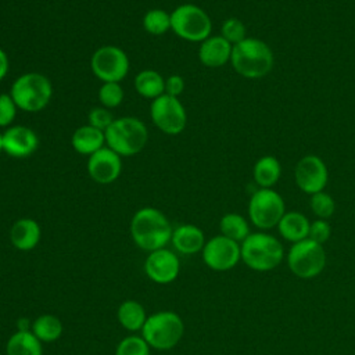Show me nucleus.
<instances>
[{"label": "nucleus", "mask_w": 355, "mask_h": 355, "mask_svg": "<svg viewBox=\"0 0 355 355\" xmlns=\"http://www.w3.org/2000/svg\"><path fill=\"white\" fill-rule=\"evenodd\" d=\"M172 232L168 218L153 207L140 208L130 220V234L135 244L148 252L165 248L172 239Z\"/></svg>", "instance_id": "nucleus-1"}, {"label": "nucleus", "mask_w": 355, "mask_h": 355, "mask_svg": "<svg viewBox=\"0 0 355 355\" xmlns=\"http://www.w3.org/2000/svg\"><path fill=\"white\" fill-rule=\"evenodd\" d=\"M230 64L240 76L261 79L273 69L275 57L272 49L263 40L247 36L233 46Z\"/></svg>", "instance_id": "nucleus-2"}, {"label": "nucleus", "mask_w": 355, "mask_h": 355, "mask_svg": "<svg viewBox=\"0 0 355 355\" xmlns=\"http://www.w3.org/2000/svg\"><path fill=\"white\" fill-rule=\"evenodd\" d=\"M241 261L255 272H269L277 268L284 258L283 244L263 230L250 233L241 243Z\"/></svg>", "instance_id": "nucleus-3"}, {"label": "nucleus", "mask_w": 355, "mask_h": 355, "mask_svg": "<svg viewBox=\"0 0 355 355\" xmlns=\"http://www.w3.org/2000/svg\"><path fill=\"white\" fill-rule=\"evenodd\" d=\"M105 146L121 157L139 154L147 144L148 130L146 125L135 116L116 118L104 132Z\"/></svg>", "instance_id": "nucleus-4"}, {"label": "nucleus", "mask_w": 355, "mask_h": 355, "mask_svg": "<svg viewBox=\"0 0 355 355\" xmlns=\"http://www.w3.org/2000/svg\"><path fill=\"white\" fill-rule=\"evenodd\" d=\"M10 96L15 101L18 110L37 112L49 105L53 96V86L46 75L26 72L14 80L10 89Z\"/></svg>", "instance_id": "nucleus-5"}, {"label": "nucleus", "mask_w": 355, "mask_h": 355, "mask_svg": "<svg viewBox=\"0 0 355 355\" xmlns=\"http://www.w3.org/2000/svg\"><path fill=\"white\" fill-rule=\"evenodd\" d=\"M184 333L182 318L172 311H159L147 316L141 329V337L150 348L168 351L178 345Z\"/></svg>", "instance_id": "nucleus-6"}, {"label": "nucleus", "mask_w": 355, "mask_h": 355, "mask_svg": "<svg viewBox=\"0 0 355 355\" xmlns=\"http://www.w3.org/2000/svg\"><path fill=\"white\" fill-rule=\"evenodd\" d=\"M171 29L183 40L201 43L211 36L209 15L196 4H182L171 14Z\"/></svg>", "instance_id": "nucleus-7"}, {"label": "nucleus", "mask_w": 355, "mask_h": 355, "mask_svg": "<svg viewBox=\"0 0 355 355\" xmlns=\"http://www.w3.org/2000/svg\"><path fill=\"white\" fill-rule=\"evenodd\" d=\"M287 265L291 273L300 279H313L326 266V251L322 244L305 239L291 244L287 254Z\"/></svg>", "instance_id": "nucleus-8"}, {"label": "nucleus", "mask_w": 355, "mask_h": 355, "mask_svg": "<svg viewBox=\"0 0 355 355\" xmlns=\"http://www.w3.org/2000/svg\"><path fill=\"white\" fill-rule=\"evenodd\" d=\"M284 212V200L273 189H258L250 197L248 218L259 230L266 232L276 227Z\"/></svg>", "instance_id": "nucleus-9"}, {"label": "nucleus", "mask_w": 355, "mask_h": 355, "mask_svg": "<svg viewBox=\"0 0 355 355\" xmlns=\"http://www.w3.org/2000/svg\"><path fill=\"white\" fill-rule=\"evenodd\" d=\"M94 76L104 82H121L129 72V58L126 53L112 44L98 47L90 60Z\"/></svg>", "instance_id": "nucleus-10"}, {"label": "nucleus", "mask_w": 355, "mask_h": 355, "mask_svg": "<svg viewBox=\"0 0 355 355\" xmlns=\"http://www.w3.org/2000/svg\"><path fill=\"white\" fill-rule=\"evenodd\" d=\"M150 115L154 125L166 135H179L186 128V110L178 97L165 93L157 97L150 105Z\"/></svg>", "instance_id": "nucleus-11"}, {"label": "nucleus", "mask_w": 355, "mask_h": 355, "mask_svg": "<svg viewBox=\"0 0 355 355\" xmlns=\"http://www.w3.org/2000/svg\"><path fill=\"white\" fill-rule=\"evenodd\" d=\"M201 255L204 263L209 269L226 272L233 269L241 261L240 243L218 234L205 241Z\"/></svg>", "instance_id": "nucleus-12"}, {"label": "nucleus", "mask_w": 355, "mask_h": 355, "mask_svg": "<svg viewBox=\"0 0 355 355\" xmlns=\"http://www.w3.org/2000/svg\"><path fill=\"white\" fill-rule=\"evenodd\" d=\"M294 182L305 194L312 196L323 191L329 182V169L324 161L315 154L304 155L295 164Z\"/></svg>", "instance_id": "nucleus-13"}, {"label": "nucleus", "mask_w": 355, "mask_h": 355, "mask_svg": "<svg viewBox=\"0 0 355 355\" xmlns=\"http://www.w3.org/2000/svg\"><path fill=\"white\" fill-rule=\"evenodd\" d=\"M144 272L154 283L169 284L179 276L180 262L175 252L168 248H159L147 255Z\"/></svg>", "instance_id": "nucleus-14"}, {"label": "nucleus", "mask_w": 355, "mask_h": 355, "mask_svg": "<svg viewBox=\"0 0 355 355\" xmlns=\"http://www.w3.org/2000/svg\"><path fill=\"white\" fill-rule=\"evenodd\" d=\"M121 171V155L107 146L92 154L87 159V172L96 183L110 184L118 179Z\"/></svg>", "instance_id": "nucleus-15"}, {"label": "nucleus", "mask_w": 355, "mask_h": 355, "mask_svg": "<svg viewBox=\"0 0 355 355\" xmlns=\"http://www.w3.org/2000/svg\"><path fill=\"white\" fill-rule=\"evenodd\" d=\"M39 146L37 135L28 126L14 125L1 133L3 151L10 157L24 158L36 151Z\"/></svg>", "instance_id": "nucleus-16"}, {"label": "nucleus", "mask_w": 355, "mask_h": 355, "mask_svg": "<svg viewBox=\"0 0 355 355\" xmlns=\"http://www.w3.org/2000/svg\"><path fill=\"white\" fill-rule=\"evenodd\" d=\"M233 46L220 35L209 36L200 43L198 58L208 68H219L230 62Z\"/></svg>", "instance_id": "nucleus-17"}, {"label": "nucleus", "mask_w": 355, "mask_h": 355, "mask_svg": "<svg viewBox=\"0 0 355 355\" xmlns=\"http://www.w3.org/2000/svg\"><path fill=\"white\" fill-rule=\"evenodd\" d=\"M172 245L173 248L184 255H191L202 251L205 244L204 232L191 223H184L173 229L172 232Z\"/></svg>", "instance_id": "nucleus-18"}, {"label": "nucleus", "mask_w": 355, "mask_h": 355, "mask_svg": "<svg viewBox=\"0 0 355 355\" xmlns=\"http://www.w3.org/2000/svg\"><path fill=\"white\" fill-rule=\"evenodd\" d=\"M42 237L39 223L31 218H21L15 220L10 229L11 244L19 251L33 250Z\"/></svg>", "instance_id": "nucleus-19"}, {"label": "nucleus", "mask_w": 355, "mask_h": 355, "mask_svg": "<svg viewBox=\"0 0 355 355\" xmlns=\"http://www.w3.org/2000/svg\"><path fill=\"white\" fill-rule=\"evenodd\" d=\"M309 219L298 211H286L277 223L279 234L291 244L308 239L309 234Z\"/></svg>", "instance_id": "nucleus-20"}, {"label": "nucleus", "mask_w": 355, "mask_h": 355, "mask_svg": "<svg viewBox=\"0 0 355 355\" xmlns=\"http://www.w3.org/2000/svg\"><path fill=\"white\" fill-rule=\"evenodd\" d=\"M71 144L76 153L90 157L105 146V135L103 130L87 123L73 132Z\"/></svg>", "instance_id": "nucleus-21"}, {"label": "nucleus", "mask_w": 355, "mask_h": 355, "mask_svg": "<svg viewBox=\"0 0 355 355\" xmlns=\"http://www.w3.org/2000/svg\"><path fill=\"white\" fill-rule=\"evenodd\" d=\"M282 176V165L273 155H263L257 159L252 168L254 182L259 189H273Z\"/></svg>", "instance_id": "nucleus-22"}, {"label": "nucleus", "mask_w": 355, "mask_h": 355, "mask_svg": "<svg viewBox=\"0 0 355 355\" xmlns=\"http://www.w3.org/2000/svg\"><path fill=\"white\" fill-rule=\"evenodd\" d=\"M7 355H42V341L31 330H17L6 344Z\"/></svg>", "instance_id": "nucleus-23"}, {"label": "nucleus", "mask_w": 355, "mask_h": 355, "mask_svg": "<svg viewBox=\"0 0 355 355\" xmlns=\"http://www.w3.org/2000/svg\"><path fill=\"white\" fill-rule=\"evenodd\" d=\"M116 318L121 326L128 330V331H141L147 315L144 306L135 301V300H125L121 302L118 311H116Z\"/></svg>", "instance_id": "nucleus-24"}, {"label": "nucleus", "mask_w": 355, "mask_h": 355, "mask_svg": "<svg viewBox=\"0 0 355 355\" xmlns=\"http://www.w3.org/2000/svg\"><path fill=\"white\" fill-rule=\"evenodd\" d=\"M135 89L141 97L155 100L165 93V79L154 69H143L135 76Z\"/></svg>", "instance_id": "nucleus-25"}, {"label": "nucleus", "mask_w": 355, "mask_h": 355, "mask_svg": "<svg viewBox=\"0 0 355 355\" xmlns=\"http://www.w3.org/2000/svg\"><path fill=\"white\" fill-rule=\"evenodd\" d=\"M31 331L42 341V343H53L57 341L62 334V323L60 318L55 315L44 313L36 318L32 323Z\"/></svg>", "instance_id": "nucleus-26"}, {"label": "nucleus", "mask_w": 355, "mask_h": 355, "mask_svg": "<svg viewBox=\"0 0 355 355\" xmlns=\"http://www.w3.org/2000/svg\"><path fill=\"white\" fill-rule=\"evenodd\" d=\"M219 230L222 236L237 243H241L251 233L248 220L237 212L225 214L219 220Z\"/></svg>", "instance_id": "nucleus-27"}, {"label": "nucleus", "mask_w": 355, "mask_h": 355, "mask_svg": "<svg viewBox=\"0 0 355 355\" xmlns=\"http://www.w3.org/2000/svg\"><path fill=\"white\" fill-rule=\"evenodd\" d=\"M143 28L151 35H164L171 29V14L161 8H153L144 14Z\"/></svg>", "instance_id": "nucleus-28"}, {"label": "nucleus", "mask_w": 355, "mask_h": 355, "mask_svg": "<svg viewBox=\"0 0 355 355\" xmlns=\"http://www.w3.org/2000/svg\"><path fill=\"white\" fill-rule=\"evenodd\" d=\"M309 207H311V211L313 212V215L318 219H326V220L329 218H331L334 211H336L334 198L329 193H326L324 190L311 196Z\"/></svg>", "instance_id": "nucleus-29"}, {"label": "nucleus", "mask_w": 355, "mask_h": 355, "mask_svg": "<svg viewBox=\"0 0 355 355\" xmlns=\"http://www.w3.org/2000/svg\"><path fill=\"white\" fill-rule=\"evenodd\" d=\"M100 104L105 108H115L123 101V89L118 82H104L98 89Z\"/></svg>", "instance_id": "nucleus-30"}, {"label": "nucleus", "mask_w": 355, "mask_h": 355, "mask_svg": "<svg viewBox=\"0 0 355 355\" xmlns=\"http://www.w3.org/2000/svg\"><path fill=\"white\" fill-rule=\"evenodd\" d=\"M115 355H150V345L141 336H128L119 341Z\"/></svg>", "instance_id": "nucleus-31"}, {"label": "nucleus", "mask_w": 355, "mask_h": 355, "mask_svg": "<svg viewBox=\"0 0 355 355\" xmlns=\"http://www.w3.org/2000/svg\"><path fill=\"white\" fill-rule=\"evenodd\" d=\"M220 36L226 39L232 46L243 42L247 37V29L244 22L234 17L225 19L220 26Z\"/></svg>", "instance_id": "nucleus-32"}, {"label": "nucleus", "mask_w": 355, "mask_h": 355, "mask_svg": "<svg viewBox=\"0 0 355 355\" xmlns=\"http://www.w3.org/2000/svg\"><path fill=\"white\" fill-rule=\"evenodd\" d=\"M17 104L12 97L6 93L0 94V128H10L17 115Z\"/></svg>", "instance_id": "nucleus-33"}, {"label": "nucleus", "mask_w": 355, "mask_h": 355, "mask_svg": "<svg viewBox=\"0 0 355 355\" xmlns=\"http://www.w3.org/2000/svg\"><path fill=\"white\" fill-rule=\"evenodd\" d=\"M115 119L112 118V114L108 108L105 107H96L93 108L90 112H89V125L105 132L111 123L114 122Z\"/></svg>", "instance_id": "nucleus-34"}, {"label": "nucleus", "mask_w": 355, "mask_h": 355, "mask_svg": "<svg viewBox=\"0 0 355 355\" xmlns=\"http://www.w3.org/2000/svg\"><path fill=\"white\" fill-rule=\"evenodd\" d=\"M330 236H331V225L329 223V220L315 219L313 222H311L308 239L323 245L330 239Z\"/></svg>", "instance_id": "nucleus-35"}, {"label": "nucleus", "mask_w": 355, "mask_h": 355, "mask_svg": "<svg viewBox=\"0 0 355 355\" xmlns=\"http://www.w3.org/2000/svg\"><path fill=\"white\" fill-rule=\"evenodd\" d=\"M184 90V79L180 75H171L165 79V94L178 97Z\"/></svg>", "instance_id": "nucleus-36"}, {"label": "nucleus", "mask_w": 355, "mask_h": 355, "mask_svg": "<svg viewBox=\"0 0 355 355\" xmlns=\"http://www.w3.org/2000/svg\"><path fill=\"white\" fill-rule=\"evenodd\" d=\"M8 72V57L3 49H0V80Z\"/></svg>", "instance_id": "nucleus-37"}, {"label": "nucleus", "mask_w": 355, "mask_h": 355, "mask_svg": "<svg viewBox=\"0 0 355 355\" xmlns=\"http://www.w3.org/2000/svg\"><path fill=\"white\" fill-rule=\"evenodd\" d=\"M0 151H3V147H1V133H0Z\"/></svg>", "instance_id": "nucleus-38"}]
</instances>
